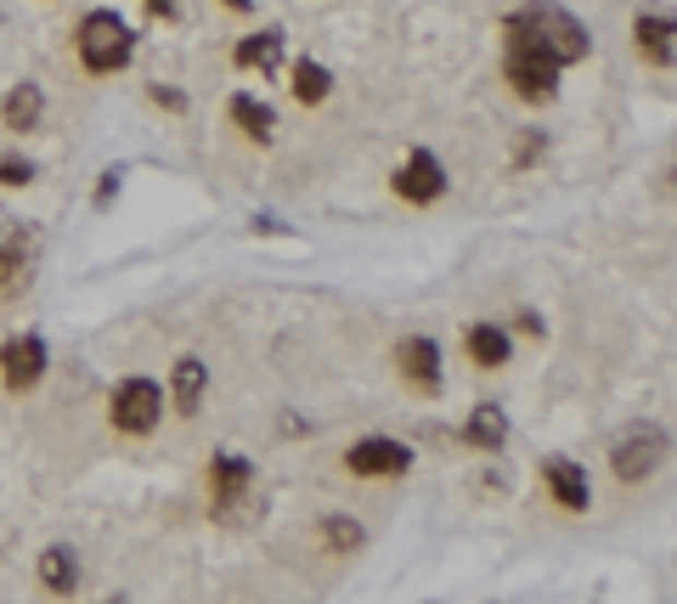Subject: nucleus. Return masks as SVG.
Wrapping results in <instances>:
<instances>
[{"mask_svg":"<svg viewBox=\"0 0 677 604\" xmlns=\"http://www.w3.org/2000/svg\"><path fill=\"white\" fill-rule=\"evenodd\" d=\"M508 46L536 51V57H548L565 69V62H582L593 40H587L582 17H570L565 7H554V0H531V7H520L508 17Z\"/></svg>","mask_w":677,"mask_h":604,"instance_id":"f257e3e1","label":"nucleus"},{"mask_svg":"<svg viewBox=\"0 0 677 604\" xmlns=\"http://www.w3.org/2000/svg\"><path fill=\"white\" fill-rule=\"evenodd\" d=\"M74 46H80L85 74H119L124 62H130V51H135V35H130V23H124L119 12L96 7V12H85V17H80Z\"/></svg>","mask_w":677,"mask_h":604,"instance_id":"f03ea898","label":"nucleus"},{"mask_svg":"<svg viewBox=\"0 0 677 604\" xmlns=\"http://www.w3.org/2000/svg\"><path fill=\"white\" fill-rule=\"evenodd\" d=\"M108 418H114V429H124V435L158 429V418H164V390H158L153 379H124V384L114 390V401H108Z\"/></svg>","mask_w":677,"mask_h":604,"instance_id":"7ed1b4c3","label":"nucleus"},{"mask_svg":"<svg viewBox=\"0 0 677 604\" xmlns=\"http://www.w3.org/2000/svg\"><path fill=\"white\" fill-rule=\"evenodd\" d=\"M666 458V435L661 429H627L616 447H609V469H616V481L638 486L655 475V463Z\"/></svg>","mask_w":677,"mask_h":604,"instance_id":"20e7f679","label":"nucleus"},{"mask_svg":"<svg viewBox=\"0 0 677 604\" xmlns=\"http://www.w3.org/2000/svg\"><path fill=\"white\" fill-rule=\"evenodd\" d=\"M345 469L361 481H395L413 469V452H406L401 441H390V435H361V441L345 452Z\"/></svg>","mask_w":677,"mask_h":604,"instance_id":"39448f33","label":"nucleus"},{"mask_svg":"<svg viewBox=\"0 0 677 604\" xmlns=\"http://www.w3.org/2000/svg\"><path fill=\"white\" fill-rule=\"evenodd\" d=\"M508 85H514L525 103H554V96H559V62L508 46Z\"/></svg>","mask_w":677,"mask_h":604,"instance_id":"423d86ee","label":"nucleus"},{"mask_svg":"<svg viewBox=\"0 0 677 604\" xmlns=\"http://www.w3.org/2000/svg\"><path fill=\"white\" fill-rule=\"evenodd\" d=\"M40 374H46V340L40 333H23V340L0 345V379H7V390H34Z\"/></svg>","mask_w":677,"mask_h":604,"instance_id":"0eeeda50","label":"nucleus"},{"mask_svg":"<svg viewBox=\"0 0 677 604\" xmlns=\"http://www.w3.org/2000/svg\"><path fill=\"white\" fill-rule=\"evenodd\" d=\"M390 187H395V198H406V204H435V198L447 192V170H440L435 153H413L390 176Z\"/></svg>","mask_w":677,"mask_h":604,"instance_id":"6e6552de","label":"nucleus"},{"mask_svg":"<svg viewBox=\"0 0 677 604\" xmlns=\"http://www.w3.org/2000/svg\"><path fill=\"white\" fill-rule=\"evenodd\" d=\"M34 283V238L17 226L0 238V306L7 299H23V288Z\"/></svg>","mask_w":677,"mask_h":604,"instance_id":"1a4fd4ad","label":"nucleus"},{"mask_svg":"<svg viewBox=\"0 0 677 604\" xmlns=\"http://www.w3.org/2000/svg\"><path fill=\"white\" fill-rule=\"evenodd\" d=\"M249 486H254V463H249V458H231V452H215V463H210V492H215V514H221V520H231V502L249 497Z\"/></svg>","mask_w":677,"mask_h":604,"instance_id":"9d476101","label":"nucleus"},{"mask_svg":"<svg viewBox=\"0 0 677 604\" xmlns=\"http://www.w3.org/2000/svg\"><path fill=\"white\" fill-rule=\"evenodd\" d=\"M542 481H548V497L559 502V509H570V514H582L587 502H593L587 469L575 463V458H548V463H542Z\"/></svg>","mask_w":677,"mask_h":604,"instance_id":"9b49d317","label":"nucleus"},{"mask_svg":"<svg viewBox=\"0 0 677 604\" xmlns=\"http://www.w3.org/2000/svg\"><path fill=\"white\" fill-rule=\"evenodd\" d=\"M632 40H638L643 62L666 69V62L677 57V17H672V12H638V17H632Z\"/></svg>","mask_w":677,"mask_h":604,"instance_id":"f8f14e48","label":"nucleus"},{"mask_svg":"<svg viewBox=\"0 0 677 604\" xmlns=\"http://www.w3.org/2000/svg\"><path fill=\"white\" fill-rule=\"evenodd\" d=\"M395 367H401L406 384L440 390V345H435V340H401V345H395Z\"/></svg>","mask_w":677,"mask_h":604,"instance_id":"ddd939ff","label":"nucleus"},{"mask_svg":"<svg viewBox=\"0 0 677 604\" xmlns=\"http://www.w3.org/2000/svg\"><path fill=\"white\" fill-rule=\"evenodd\" d=\"M231 62L237 69H254V74H277L283 69V28H260V35L237 40Z\"/></svg>","mask_w":677,"mask_h":604,"instance_id":"4468645a","label":"nucleus"},{"mask_svg":"<svg viewBox=\"0 0 677 604\" xmlns=\"http://www.w3.org/2000/svg\"><path fill=\"white\" fill-rule=\"evenodd\" d=\"M463 351H468L474 367H502L508 356H514V340H508L502 328H491V322H468L463 328Z\"/></svg>","mask_w":677,"mask_h":604,"instance_id":"2eb2a0df","label":"nucleus"},{"mask_svg":"<svg viewBox=\"0 0 677 604\" xmlns=\"http://www.w3.org/2000/svg\"><path fill=\"white\" fill-rule=\"evenodd\" d=\"M463 441L480 447V452H502L508 447V413L497 407V401H480V407L468 413V424H463Z\"/></svg>","mask_w":677,"mask_h":604,"instance_id":"dca6fc26","label":"nucleus"},{"mask_svg":"<svg viewBox=\"0 0 677 604\" xmlns=\"http://www.w3.org/2000/svg\"><path fill=\"white\" fill-rule=\"evenodd\" d=\"M34 577H40V588H46V593H57V599H62V593H74V588H80V559L68 554V548H46V554H40V565H34Z\"/></svg>","mask_w":677,"mask_h":604,"instance_id":"f3484780","label":"nucleus"},{"mask_svg":"<svg viewBox=\"0 0 677 604\" xmlns=\"http://www.w3.org/2000/svg\"><path fill=\"white\" fill-rule=\"evenodd\" d=\"M226 114H231V125L244 130V137H254V142H271V125H277V114H271L260 96H249V91H237L231 103H226Z\"/></svg>","mask_w":677,"mask_h":604,"instance_id":"a211bd4d","label":"nucleus"},{"mask_svg":"<svg viewBox=\"0 0 677 604\" xmlns=\"http://www.w3.org/2000/svg\"><path fill=\"white\" fill-rule=\"evenodd\" d=\"M46 114V96L40 85H12L7 91V103H0V119H7V130H34Z\"/></svg>","mask_w":677,"mask_h":604,"instance_id":"6ab92c4d","label":"nucleus"},{"mask_svg":"<svg viewBox=\"0 0 677 604\" xmlns=\"http://www.w3.org/2000/svg\"><path fill=\"white\" fill-rule=\"evenodd\" d=\"M203 390H210V367H203L198 356H181V362H176V379H169V395H176V407H181V413H198Z\"/></svg>","mask_w":677,"mask_h":604,"instance_id":"aec40b11","label":"nucleus"},{"mask_svg":"<svg viewBox=\"0 0 677 604\" xmlns=\"http://www.w3.org/2000/svg\"><path fill=\"white\" fill-rule=\"evenodd\" d=\"M288 85H294V96H299L305 108H317V103H328V91H333V74L322 69L317 57H299V62H294V80H288Z\"/></svg>","mask_w":677,"mask_h":604,"instance_id":"412c9836","label":"nucleus"},{"mask_svg":"<svg viewBox=\"0 0 677 604\" xmlns=\"http://www.w3.org/2000/svg\"><path fill=\"white\" fill-rule=\"evenodd\" d=\"M322 531H328V548L333 554H356L361 548V525L356 520H328Z\"/></svg>","mask_w":677,"mask_h":604,"instance_id":"4be33fe9","label":"nucleus"},{"mask_svg":"<svg viewBox=\"0 0 677 604\" xmlns=\"http://www.w3.org/2000/svg\"><path fill=\"white\" fill-rule=\"evenodd\" d=\"M28 181H34L28 158H0V187H28Z\"/></svg>","mask_w":677,"mask_h":604,"instance_id":"5701e85b","label":"nucleus"},{"mask_svg":"<svg viewBox=\"0 0 677 604\" xmlns=\"http://www.w3.org/2000/svg\"><path fill=\"white\" fill-rule=\"evenodd\" d=\"M147 96H153L158 108H169V114H181V108H187V96H181V91H169V85H153Z\"/></svg>","mask_w":677,"mask_h":604,"instance_id":"b1692460","label":"nucleus"},{"mask_svg":"<svg viewBox=\"0 0 677 604\" xmlns=\"http://www.w3.org/2000/svg\"><path fill=\"white\" fill-rule=\"evenodd\" d=\"M114 192H119V170H108V176H102V181H96V210H102V204H108V198H114Z\"/></svg>","mask_w":677,"mask_h":604,"instance_id":"393cba45","label":"nucleus"},{"mask_svg":"<svg viewBox=\"0 0 677 604\" xmlns=\"http://www.w3.org/2000/svg\"><path fill=\"white\" fill-rule=\"evenodd\" d=\"M147 12L169 23V17H176V12H181V0H147Z\"/></svg>","mask_w":677,"mask_h":604,"instance_id":"a878e982","label":"nucleus"},{"mask_svg":"<svg viewBox=\"0 0 677 604\" xmlns=\"http://www.w3.org/2000/svg\"><path fill=\"white\" fill-rule=\"evenodd\" d=\"M221 7H231V12H249V0H221Z\"/></svg>","mask_w":677,"mask_h":604,"instance_id":"bb28decb","label":"nucleus"},{"mask_svg":"<svg viewBox=\"0 0 677 604\" xmlns=\"http://www.w3.org/2000/svg\"><path fill=\"white\" fill-rule=\"evenodd\" d=\"M672 187H677V176H672Z\"/></svg>","mask_w":677,"mask_h":604,"instance_id":"cd10ccee","label":"nucleus"}]
</instances>
